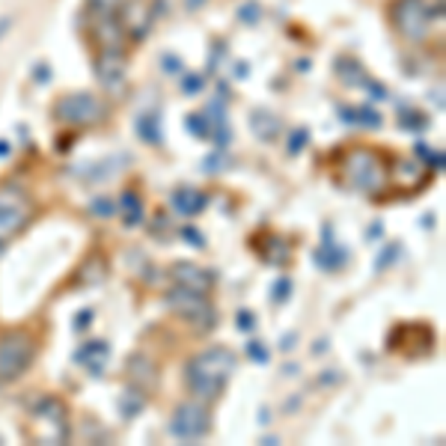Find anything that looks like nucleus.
<instances>
[{
  "label": "nucleus",
  "instance_id": "obj_40",
  "mask_svg": "<svg viewBox=\"0 0 446 446\" xmlns=\"http://www.w3.org/2000/svg\"><path fill=\"white\" fill-rule=\"evenodd\" d=\"M295 343H298V334H286V336L280 339V348L283 351H292V348H295Z\"/></svg>",
  "mask_w": 446,
  "mask_h": 446
},
{
  "label": "nucleus",
  "instance_id": "obj_38",
  "mask_svg": "<svg viewBox=\"0 0 446 446\" xmlns=\"http://www.w3.org/2000/svg\"><path fill=\"white\" fill-rule=\"evenodd\" d=\"M92 321V310H81L78 316H74V330H87Z\"/></svg>",
  "mask_w": 446,
  "mask_h": 446
},
{
  "label": "nucleus",
  "instance_id": "obj_5",
  "mask_svg": "<svg viewBox=\"0 0 446 446\" xmlns=\"http://www.w3.org/2000/svg\"><path fill=\"white\" fill-rule=\"evenodd\" d=\"M167 307L176 312V316H182L185 321H191L194 327L199 330H212L214 327V307L205 301L203 292H191V289H182V286H176V289H170L167 292Z\"/></svg>",
  "mask_w": 446,
  "mask_h": 446
},
{
  "label": "nucleus",
  "instance_id": "obj_20",
  "mask_svg": "<svg viewBox=\"0 0 446 446\" xmlns=\"http://www.w3.org/2000/svg\"><path fill=\"white\" fill-rule=\"evenodd\" d=\"M280 128H283V122L277 113H271V110H253L250 113V131L259 140H274L280 134Z\"/></svg>",
  "mask_w": 446,
  "mask_h": 446
},
{
  "label": "nucleus",
  "instance_id": "obj_9",
  "mask_svg": "<svg viewBox=\"0 0 446 446\" xmlns=\"http://www.w3.org/2000/svg\"><path fill=\"white\" fill-rule=\"evenodd\" d=\"M390 18H393L396 30L411 42H423L432 24V12L425 6V0H396L390 9Z\"/></svg>",
  "mask_w": 446,
  "mask_h": 446
},
{
  "label": "nucleus",
  "instance_id": "obj_28",
  "mask_svg": "<svg viewBox=\"0 0 446 446\" xmlns=\"http://www.w3.org/2000/svg\"><path fill=\"white\" fill-rule=\"evenodd\" d=\"M185 125H187V131H191L194 137H199V140L212 134V122H208L205 113H191V116L185 119Z\"/></svg>",
  "mask_w": 446,
  "mask_h": 446
},
{
  "label": "nucleus",
  "instance_id": "obj_37",
  "mask_svg": "<svg viewBox=\"0 0 446 446\" xmlns=\"http://www.w3.org/2000/svg\"><path fill=\"white\" fill-rule=\"evenodd\" d=\"M182 90L187 92V96H194V92L203 90V78H199V74H187V78H185V87H182Z\"/></svg>",
  "mask_w": 446,
  "mask_h": 446
},
{
  "label": "nucleus",
  "instance_id": "obj_4",
  "mask_svg": "<svg viewBox=\"0 0 446 446\" xmlns=\"http://www.w3.org/2000/svg\"><path fill=\"white\" fill-rule=\"evenodd\" d=\"M36 343L27 330H6L0 336V381H15L30 366Z\"/></svg>",
  "mask_w": 446,
  "mask_h": 446
},
{
  "label": "nucleus",
  "instance_id": "obj_19",
  "mask_svg": "<svg viewBox=\"0 0 446 446\" xmlns=\"http://www.w3.org/2000/svg\"><path fill=\"white\" fill-rule=\"evenodd\" d=\"M262 241H265V247H262V259L268 262V265H286L289 259H292V244L283 239V235H274V232H268V235H262Z\"/></svg>",
  "mask_w": 446,
  "mask_h": 446
},
{
  "label": "nucleus",
  "instance_id": "obj_33",
  "mask_svg": "<svg viewBox=\"0 0 446 446\" xmlns=\"http://www.w3.org/2000/svg\"><path fill=\"white\" fill-rule=\"evenodd\" d=\"M398 250H402L398 244H390V247H384V250H381V256H378V262H375V271H384L387 265H393Z\"/></svg>",
  "mask_w": 446,
  "mask_h": 446
},
{
  "label": "nucleus",
  "instance_id": "obj_45",
  "mask_svg": "<svg viewBox=\"0 0 446 446\" xmlns=\"http://www.w3.org/2000/svg\"><path fill=\"white\" fill-rule=\"evenodd\" d=\"M0 256H3V241H0Z\"/></svg>",
  "mask_w": 446,
  "mask_h": 446
},
{
  "label": "nucleus",
  "instance_id": "obj_11",
  "mask_svg": "<svg viewBox=\"0 0 446 446\" xmlns=\"http://www.w3.org/2000/svg\"><path fill=\"white\" fill-rule=\"evenodd\" d=\"M96 74L104 90L119 96L122 83H125V57H122V51H101L96 60Z\"/></svg>",
  "mask_w": 446,
  "mask_h": 446
},
{
  "label": "nucleus",
  "instance_id": "obj_2",
  "mask_svg": "<svg viewBox=\"0 0 446 446\" xmlns=\"http://www.w3.org/2000/svg\"><path fill=\"white\" fill-rule=\"evenodd\" d=\"M343 179L348 187H354V191H360L369 199H381L387 194V185H390V173H387L381 152L366 149V146H357L345 155Z\"/></svg>",
  "mask_w": 446,
  "mask_h": 446
},
{
  "label": "nucleus",
  "instance_id": "obj_15",
  "mask_svg": "<svg viewBox=\"0 0 446 446\" xmlns=\"http://www.w3.org/2000/svg\"><path fill=\"white\" fill-rule=\"evenodd\" d=\"M321 239H325V241H321V247H316V253H312V262H316L321 271H339L348 262L345 247L334 244V232H330V226H325Z\"/></svg>",
  "mask_w": 446,
  "mask_h": 446
},
{
  "label": "nucleus",
  "instance_id": "obj_21",
  "mask_svg": "<svg viewBox=\"0 0 446 446\" xmlns=\"http://www.w3.org/2000/svg\"><path fill=\"white\" fill-rule=\"evenodd\" d=\"M339 116H343L348 125H363L369 131L381 128V122H384V116L372 108V104H363V108H343L339 110Z\"/></svg>",
  "mask_w": 446,
  "mask_h": 446
},
{
  "label": "nucleus",
  "instance_id": "obj_13",
  "mask_svg": "<svg viewBox=\"0 0 446 446\" xmlns=\"http://www.w3.org/2000/svg\"><path fill=\"white\" fill-rule=\"evenodd\" d=\"M128 384L143 390L146 396L158 390V366L146 354H131L128 357Z\"/></svg>",
  "mask_w": 446,
  "mask_h": 446
},
{
  "label": "nucleus",
  "instance_id": "obj_14",
  "mask_svg": "<svg viewBox=\"0 0 446 446\" xmlns=\"http://www.w3.org/2000/svg\"><path fill=\"white\" fill-rule=\"evenodd\" d=\"M149 27H152L149 0H128L125 9H122V30L131 33V39H143Z\"/></svg>",
  "mask_w": 446,
  "mask_h": 446
},
{
  "label": "nucleus",
  "instance_id": "obj_8",
  "mask_svg": "<svg viewBox=\"0 0 446 446\" xmlns=\"http://www.w3.org/2000/svg\"><path fill=\"white\" fill-rule=\"evenodd\" d=\"M212 429V416L203 402H182L170 416V434L179 440H203Z\"/></svg>",
  "mask_w": 446,
  "mask_h": 446
},
{
  "label": "nucleus",
  "instance_id": "obj_7",
  "mask_svg": "<svg viewBox=\"0 0 446 446\" xmlns=\"http://www.w3.org/2000/svg\"><path fill=\"white\" fill-rule=\"evenodd\" d=\"M30 221V203L18 185L0 187V241L15 239Z\"/></svg>",
  "mask_w": 446,
  "mask_h": 446
},
{
  "label": "nucleus",
  "instance_id": "obj_16",
  "mask_svg": "<svg viewBox=\"0 0 446 446\" xmlns=\"http://www.w3.org/2000/svg\"><path fill=\"white\" fill-rule=\"evenodd\" d=\"M429 179V167L420 158H396L393 161V182L402 187H423Z\"/></svg>",
  "mask_w": 446,
  "mask_h": 446
},
{
  "label": "nucleus",
  "instance_id": "obj_10",
  "mask_svg": "<svg viewBox=\"0 0 446 446\" xmlns=\"http://www.w3.org/2000/svg\"><path fill=\"white\" fill-rule=\"evenodd\" d=\"M90 24H92V36H96V42L101 45V51H122L125 30H122V24L110 12L90 9Z\"/></svg>",
  "mask_w": 446,
  "mask_h": 446
},
{
  "label": "nucleus",
  "instance_id": "obj_23",
  "mask_svg": "<svg viewBox=\"0 0 446 446\" xmlns=\"http://www.w3.org/2000/svg\"><path fill=\"white\" fill-rule=\"evenodd\" d=\"M137 134H140V140H146V143H152V146L164 143V131H161V113L158 110H146L143 116L137 119Z\"/></svg>",
  "mask_w": 446,
  "mask_h": 446
},
{
  "label": "nucleus",
  "instance_id": "obj_43",
  "mask_svg": "<svg viewBox=\"0 0 446 446\" xmlns=\"http://www.w3.org/2000/svg\"><path fill=\"white\" fill-rule=\"evenodd\" d=\"M3 155H9V143H6V140H0V158H3Z\"/></svg>",
  "mask_w": 446,
  "mask_h": 446
},
{
  "label": "nucleus",
  "instance_id": "obj_30",
  "mask_svg": "<svg viewBox=\"0 0 446 446\" xmlns=\"http://www.w3.org/2000/svg\"><path fill=\"white\" fill-rule=\"evenodd\" d=\"M179 235H182V239L191 244V247H199V250L205 247V239H203V232H199L196 226H182V230H179Z\"/></svg>",
  "mask_w": 446,
  "mask_h": 446
},
{
  "label": "nucleus",
  "instance_id": "obj_44",
  "mask_svg": "<svg viewBox=\"0 0 446 446\" xmlns=\"http://www.w3.org/2000/svg\"><path fill=\"white\" fill-rule=\"evenodd\" d=\"M9 24H12V21H9V18H3V21H0V36H3V33L9 30Z\"/></svg>",
  "mask_w": 446,
  "mask_h": 446
},
{
  "label": "nucleus",
  "instance_id": "obj_41",
  "mask_svg": "<svg viewBox=\"0 0 446 446\" xmlns=\"http://www.w3.org/2000/svg\"><path fill=\"white\" fill-rule=\"evenodd\" d=\"M164 69H167V72H179V69H182V65H179L176 57H164Z\"/></svg>",
  "mask_w": 446,
  "mask_h": 446
},
{
  "label": "nucleus",
  "instance_id": "obj_39",
  "mask_svg": "<svg viewBox=\"0 0 446 446\" xmlns=\"http://www.w3.org/2000/svg\"><path fill=\"white\" fill-rule=\"evenodd\" d=\"M119 0H90V9H99V12H110Z\"/></svg>",
  "mask_w": 446,
  "mask_h": 446
},
{
  "label": "nucleus",
  "instance_id": "obj_24",
  "mask_svg": "<svg viewBox=\"0 0 446 446\" xmlns=\"http://www.w3.org/2000/svg\"><path fill=\"white\" fill-rule=\"evenodd\" d=\"M104 274H108V265H104V259L99 253H92L87 262L81 265V271H78V283L81 286H96V283L104 280Z\"/></svg>",
  "mask_w": 446,
  "mask_h": 446
},
{
  "label": "nucleus",
  "instance_id": "obj_22",
  "mask_svg": "<svg viewBox=\"0 0 446 446\" xmlns=\"http://www.w3.org/2000/svg\"><path fill=\"white\" fill-rule=\"evenodd\" d=\"M119 212H122V223L128 226H137L140 221H143V199H140V194L137 191H122V196H119Z\"/></svg>",
  "mask_w": 446,
  "mask_h": 446
},
{
  "label": "nucleus",
  "instance_id": "obj_25",
  "mask_svg": "<svg viewBox=\"0 0 446 446\" xmlns=\"http://www.w3.org/2000/svg\"><path fill=\"white\" fill-rule=\"evenodd\" d=\"M146 407V393L143 390H137V387H128L125 393H122V398H119V411H122V416L125 420H131V416H137L140 411Z\"/></svg>",
  "mask_w": 446,
  "mask_h": 446
},
{
  "label": "nucleus",
  "instance_id": "obj_3",
  "mask_svg": "<svg viewBox=\"0 0 446 446\" xmlns=\"http://www.w3.org/2000/svg\"><path fill=\"white\" fill-rule=\"evenodd\" d=\"M33 416V438L39 443H63L69 438V411L57 396H42L27 402Z\"/></svg>",
  "mask_w": 446,
  "mask_h": 446
},
{
  "label": "nucleus",
  "instance_id": "obj_27",
  "mask_svg": "<svg viewBox=\"0 0 446 446\" xmlns=\"http://www.w3.org/2000/svg\"><path fill=\"white\" fill-rule=\"evenodd\" d=\"M398 125H402L405 131L411 128V134H420V131H425V125H429V119L423 116V113H416V110H398Z\"/></svg>",
  "mask_w": 446,
  "mask_h": 446
},
{
  "label": "nucleus",
  "instance_id": "obj_26",
  "mask_svg": "<svg viewBox=\"0 0 446 446\" xmlns=\"http://www.w3.org/2000/svg\"><path fill=\"white\" fill-rule=\"evenodd\" d=\"M336 72H339V78H343L348 87H363L366 83L363 65L354 63V60H336Z\"/></svg>",
  "mask_w": 446,
  "mask_h": 446
},
{
  "label": "nucleus",
  "instance_id": "obj_12",
  "mask_svg": "<svg viewBox=\"0 0 446 446\" xmlns=\"http://www.w3.org/2000/svg\"><path fill=\"white\" fill-rule=\"evenodd\" d=\"M170 274H173L176 286L191 289V292H203V295L214 286V274L199 268V265H194V262H176L173 268H170Z\"/></svg>",
  "mask_w": 446,
  "mask_h": 446
},
{
  "label": "nucleus",
  "instance_id": "obj_17",
  "mask_svg": "<svg viewBox=\"0 0 446 446\" xmlns=\"http://www.w3.org/2000/svg\"><path fill=\"white\" fill-rule=\"evenodd\" d=\"M108 360H110V348H108V343H101V339L87 343L74 351V363L83 366L90 375H101L104 369H108Z\"/></svg>",
  "mask_w": 446,
  "mask_h": 446
},
{
  "label": "nucleus",
  "instance_id": "obj_36",
  "mask_svg": "<svg viewBox=\"0 0 446 446\" xmlns=\"http://www.w3.org/2000/svg\"><path fill=\"white\" fill-rule=\"evenodd\" d=\"M113 212H116V205H113L110 203V199H92V214H96V217H110Z\"/></svg>",
  "mask_w": 446,
  "mask_h": 446
},
{
  "label": "nucleus",
  "instance_id": "obj_32",
  "mask_svg": "<svg viewBox=\"0 0 446 446\" xmlns=\"http://www.w3.org/2000/svg\"><path fill=\"white\" fill-rule=\"evenodd\" d=\"M307 140H310V134H307V128H298V131H292V137H289V155H298V152L307 146Z\"/></svg>",
  "mask_w": 446,
  "mask_h": 446
},
{
  "label": "nucleus",
  "instance_id": "obj_1",
  "mask_svg": "<svg viewBox=\"0 0 446 446\" xmlns=\"http://www.w3.org/2000/svg\"><path fill=\"white\" fill-rule=\"evenodd\" d=\"M232 369H235V354L230 348H223V345L208 348L203 354L187 360V366H185L187 390L196 398H203V402H214L221 396L223 384L230 381Z\"/></svg>",
  "mask_w": 446,
  "mask_h": 446
},
{
  "label": "nucleus",
  "instance_id": "obj_18",
  "mask_svg": "<svg viewBox=\"0 0 446 446\" xmlns=\"http://www.w3.org/2000/svg\"><path fill=\"white\" fill-rule=\"evenodd\" d=\"M208 203V196L203 191H196V187L191 185H182V187H176L173 196H170V205H173V212L176 214H182V217H194L199 214L205 208Z\"/></svg>",
  "mask_w": 446,
  "mask_h": 446
},
{
  "label": "nucleus",
  "instance_id": "obj_42",
  "mask_svg": "<svg viewBox=\"0 0 446 446\" xmlns=\"http://www.w3.org/2000/svg\"><path fill=\"white\" fill-rule=\"evenodd\" d=\"M381 235V223H372V230H369V239H378Z\"/></svg>",
  "mask_w": 446,
  "mask_h": 446
},
{
  "label": "nucleus",
  "instance_id": "obj_29",
  "mask_svg": "<svg viewBox=\"0 0 446 446\" xmlns=\"http://www.w3.org/2000/svg\"><path fill=\"white\" fill-rule=\"evenodd\" d=\"M292 295V277H277V283L271 286V301L274 303H286Z\"/></svg>",
  "mask_w": 446,
  "mask_h": 446
},
{
  "label": "nucleus",
  "instance_id": "obj_35",
  "mask_svg": "<svg viewBox=\"0 0 446 446\" xmlns=\"http://www.w3.org/2000/svg\"><path fill=\"white\" fill-rule=\"evenodd\" d=\"M235 321H239L235 327H239L241 334H250V330L256 327V316H253L250 310H239V316H235Z\"/></svg>",
  "mask_w": 446,
  "mask_h": 446
},
{
  "label": "nucleus",
  "instance_id": "obj_6",
  "mask_svg": "<svg viewBox=\"0 0 446 446\" xmlns=\"http://www.w3.org/2000/svg\"><path fill=\"white\" fill-rule=\"evenodd\" d=\"M54 116L65 122V125H96L104 119V104L90 96V92H69V96L57 99L54 104Z\"/></svg>",
  "mask_w": 446,
  "mask_h": 446
},
{
  "label": "nucleus",
  "instance_id": "obj_34",
  "mask_svg": "<svg viewBox=\"0 0 446 446\" xmlns=\"http://www.w3.org/2000/svg\"><path fill=\"white\" fill-rule=\"evenodd\" d=\"M199 167H203V173H217V170H223V167H226V161H223L221 152H214V155H205V158H203V164H199Z\"/></svg>",
  "mask_w": 446,
  "mask_h": 446
},
{
  "label": "nucleus",
  "instance_id": "obj_31",
  "mask_svg": "<svg viewBox=\"0 0 446 446\" xmlns=\"http://www.w3.org/2000/svg\"><path fill=\"white\" fill-rule=\"evenodd\" d=\"M244 351H247V357L253 360V363H268V360H271L268 348H265L262 343H247V348H244Z\"/></svg>",
  "mask_w": 446,
  "mask_h": 446
}]
</instances>
